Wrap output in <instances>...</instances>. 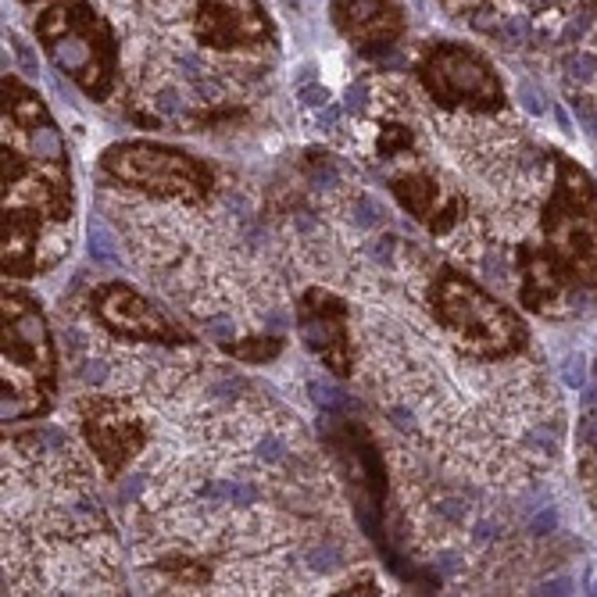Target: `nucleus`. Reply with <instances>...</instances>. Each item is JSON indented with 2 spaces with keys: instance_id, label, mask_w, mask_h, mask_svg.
<instances>
[{
  "instance_id": "1",
  "label": "nucleus",
  "mask_w": 597,
  "mask_h": 597,
  "mask_svg": "<svg viewBox=\"0 0 597 597\" xmlns=\"http://www.w3.org/2000/svg\"><path fill=\"white\" fill-rule=\"evenodd\" d=\"M540 244L518 247V300L540 315H572L580 290H597V186L569 158L555 162Z\"/></svg>"
},
{
  "instance_id": "2",
  "label": "nucleus",
  "mask_w": 597,
  "mask_h": 597,
  "mask_svg": "<svg viewBox=\"0 0 597 597\" xmlns=\"http://www.w3.org/2000/svg\"><path fill=\"white\" fill-rule=\"evenodd\" d=\"M433 311L444 333L476 361H512L526 351V326L505 304L483 294L458 272H440L433 290Z\"/></svg>"
},
{
  "instance_id": "3",
  "label": "nucleus",
  "mask_w": 597,
  "mask_h": 597,
  "mask_svg": "<svg viewBox=\"0 0 597 597\" xmlns=\"http://www.w3.org/2000/svg\"><path fill=\"white\" fill-rule=\"evenodd\" d=\"M40 37L50 47V58L58 61V68H65L68 76H76L79 83H86L97 93L108 86L115 47L108 37V26L97 22V15H89L83 4L54 7L43 18Z\"/></svg>"
},
{
  "instance_id": "4",
  "label": "nucleus",
  "mask_w": 597,
  "mask_h": 597,
  "mask_svg": "<svg viewBox=\"0 0 597 597\" xmlns=\"http://www.w3.org/2000/svg\"><path fill=\"white\" fill-rule=\"evenodd\" d=\"M104 169L119 183L158 194V197H183V201H201L212 186L208 169H201L194 158L169 151V147H147V143H126L111 147L104 154Z\"/></svg>"
},
{
  "instance_id": "5",
  "label": "nucleus",
  "mask_w": 597,
  "mask_h": 597,
  "mask_svg": "<svg viewBox=\"0 0 597 597\" xmlns=\"http://www.w3.org/2000/svg\"><path fill=\"white\" fill-rule=\"evenodd\" d=\"M423 83L444 108H472V111L505 108V89L487 68V61L455 43H444L440 50L429 54V61L423 65Z\"/></svg>"
},
{
  "instance_id": "6",
  "label": "nucleus",
  "mask_w": 597,
  "mask_h": 597,
  "mask_svg": "<svg viewBox=\"0 0 597 597\" xmlns=\"http://www.w3.org/2000/svg\"><path fill=\"white\" fill-rule=\"evenodd\" d=\"M50 376V343L40 311L18 294L4 298V390L11 397L37 390Z\"/></svg>"
},
{
  "instance_id": "7",
  "label": "nucleus",
  "mask_w": 597,
  "mask_h": 597,
  "mask_svg": "<svg viewBox=\"0 0 597 597\" xmlns=\"http://www.w3.org/2000/svg\"><path fill=\"white\" fill-rule=\"evenodd\" d=\"M83 415H86V436H89L97 458L111 472H119L136 455V447L143 444L140 419L129 408L111 404V401H89V404H83Z\"/></svg>"
},
{
  "instance_id": "8",
  "label": "nucleus",
  "mask_w": 597,
  "mask_h": 597,
  "mask_svg": "<svg viewBox=\"0 0 597 597\" xmlns=\"http://www.w3.org/2000/svg\"><path fill=\"white\" fill-rule=\"evenodd\" d=\"M97 315H100V322L108 330L126 333V337H147V340L162 343L179 340V333H175V326L169 319L122 283H111V287L97 290Z\"/></svg>"
},
{
  "instance_id": "9",
  "label": "nucleus",
  "mask_w": 597,
  "mask_h": 597,
  "mask_svg": "<svg viewBox=\"0 0 597 597\" xmlns=\"http://www.w3.org/2000/svg\"><path fill=\"white\" fill-rule=\"evenodd\" d=\"M197 33L204 43H215L225 50L236 43L257 40L265 33V26H261L255 0H201Z\"/></svg>"
},
{
  "instance_id": "10",
  "label": "nucleus",
  "mask_w": 597,
  "mask_h": 597,
  "mask_svg": "<svg viewBox=\"0 0 597 597\" xmlns=\"http://www.w3.org/2000/svg\"><path fill=\"white\" fill-rule=\"evenodd\" d=\"M343 311L340 300L326 298V294H308L304 298V308H300V330H304V340L311 343L319 354H330L333 369L337 372H347L343 365V343H347V319L330 326V319H337Z\"/></svg>"
},
{
  "instance_id": "11",
  "label": "nucleus",
  "mask_w": 597,
  "mask_h": 597,
  "mask_svg": "<svg viewBox=\"0 0 597 597\" xmlns=\"http://www.w3.org/2000/svg\"><path fill=\"white\" fill-rule=\"evenodd\" d=\"M337 22L347 37L365 47L386 43L401 29V15L390 0H337Z\"/></svg>"
},
{
  "instance_id": "12",
  "label": "nucleus",
  "mask_w": 597,
  "mask_h": 597,
  "mask_svg": "<svg viewBox=\"0 0 597 597\" xmlns=\"http://www.w3.org/2000/svg\"><path fill=\"white\" fill-rule=\"evenodd\" d=\"M89 251L97 261H104V265H119V244H115V236H111V229L104 225V222H89Z\"/></svg>"
},
{
  "instance_id": "13",
  "label": "nucleus",
  "mask_w": 597,
  "mask_h": 597,
  "mask_svg": "<svg viewBox=\"0 0 597 597\" xmlns=\"http://www.w3.org/2000/svg\"><path fill=\"white\" fill-rule=\"evenodd\" d=\"M229 351L240 354L244 361H265V358L279 354V340H272V337H251V340L229 343Z\"/></svg>"
},
{
  "instance_id": "14",
  "label": "nucleus",
  "mask_w": 597,
  "mask_h": 597,
  "mask_svg": "<svg viewBox=\"0 0 597 597\" xmlns=\"http://www.w3.org/2000/svg\"><path fill=\"white\" fill-rule=\"evenodd\" d=\"M308 175H311V183H315L319 190H337V186H340V172H337V165H333L330 158L311 154V162H308Z\"/></svg>"
},
{
  "instance_id": "15",
  "label": "nucleus",
  "mask_w": 597,
  "mask_h": 597,
  "mask_svg": "<svg viewBox=\"0 0 597 597\" xmlns=\"http://www.w3.org/2000/svg\"><path fill=\"white\" fill-rule=\"evenodd\" d=\"M11 43H15V54H18V61H22V68L29 72V76H37V61H33V54H29V47L18 40V37H11Z\"/></svg>"
},
{
  "instance_id": "16",
  "label": "nucleus",
  "mask_w": 597,
  "mask_h": 597,
  "mask_svg": "<svg viewBox=\"0 0 597 597\" xmlns=\"http://www.w3.org/2000/svg\"><path fill=\"white\" fill-rule=\"evenodd\" d=\"M300 100H304L308 108H319V104H326V89H322V86H304V89H300Z\"/></svg>"
},
{
  "instance_id": "17",
  "label": "nucleus",
  "mask_w": 597,
  "mask_h": 597,
  "mask_svg": "<svg viewBox=\"0 0 597 597\" xmlns=\"http://www.w3.org/2000/svg\"><path fill=\"white\" fill-rule=\"evenodd\" d=\"M587 487H591V498L597 505V444L591 447V458H587Z\"/></svg>"
}]
</instances>
